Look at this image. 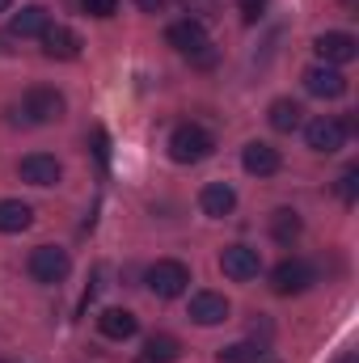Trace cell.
I'll return each mask as SVG.
<instances>
[{"label": "cell", "mask_w": 359, "mask_h": 363, "mask_svg": "<svg viewBox=\"0 0 359 363\" xmlns=\"http://www.w3.org/2000/svg\"><path fill=\"white\" fill-rule=\"evenodd\" d=\"M165 38H170V47H178V55H186L190 64H199V68H211L216 64V51H211V38H207L203 21H194V17L174 21L165 30Z\"/></svg>", "instance_id": "1"}, {"label": "cell", "mask_w": 359, "mask_h": 363, "mask_svg": "<svg viewBox=\"0 0 359 363\" xmlns=\"http://www.w3.org/2000/svg\"><path fill=\"white\" fill-rule=\"evenodd\" d=\"M211 152H216L211 131H203V127H194V123H182L178 131L170 135V157H174L178 165H199V161H207Z\"/></svg>", "instance_id": "2"}, {"label": "cell", "mask_w": 359, "mask_h": 363, "mask_svg": "<svg viewBox=\"0 0 359 363\" xmlns=\"http://www.w3.org/2000/svg\"><path fill=\"white\" fill-rule=\"evenodd\" d=\"M144 283H148V291H153V296L174 300V296H182V291L190 287V267L178 262V258H161V262H153V267H148Z\"/></svg>", "instance_id": "3"}, {"label": "cell", "mask_w": 359, "mask_h": 363, "mask_svg": "<svg viewBox=\"0 0 359 363\" xmlns=\"http://www.w3.org/2000/svg\"><path fill=\"white\" fill-rule=\"evenodd\" d=\"M351 127H355L351 118H330V114H321V118H313V123L304 127V140H309L313 152L334 157V152L347 144V131H351Z\"/></svg>", "instance_id": "4"}, {"label": "cell", "mask_w": 359, "mask_h": 363, "mask_svg": "<svg viewBox=\"0 0 359 363\" xmlns=\"http://www.w3.org/2000/svg\"><path fill=\"white\" fill-rule=\"evenodd\" d=\"M26 267H30V279H34V283H64V279L72 274V258H68V250H60V245H38Z\"/></svg>", "instance_id": "5"}, {"label": "cell", "mask_w": 359, "mask_h": 363, "mask_svg": "<svg viewBox=\"0 0 359 363\" xmlns=\"http://www.w3.org/2000/svg\"><path fill=\"white\" fill-rule=\"evenodd\" d=\"M317 283V271L304 262V258H283L275 271H270V291L275 296H300Z\"/></svg>", "instance_id": "6"}, {"label": "cell", "mask_w": 359, "mask_h": 363, "mask_svg": "<svg viewBox=\"0 0 359 363\" xmlns=\"http://www.w3.org/2000/svg\"><path fill=\"white\" fill-rule=\"evenodd\" d=\"M21 110H26L30 123H55V118H64V93L47 89V85H34L21 97Z\"/></svg>", "instance_id": "7"}, {"label": "cell", "mask_w": 359, "mask_h": 363, "mask_svg": "<svg viewBox=\"0 0 359 363\" xmlns=\"http://www.w3.org/2000/svg\"><path fill=\"white\" fill-rule=\"evenodd\" d=\"M300 81H304V89L313 93V97H326V101H334V97L347 93V77L334 64H313V68H304Z\"/></svg>", "instance_id": "8"}, {"label": "cell", "mask_w": 359, "mask_h": 363, "mask_svg": "<svg viewBox=\"0 0 359 363\" xmlns=\"http://www.w3.org/2000/svg\"><path fill=\"white\" fill-rule=\"evenodd\" d=\"M220 271L228 274V279H237V283H250V279H258V271H263V258L250 245H228L220 254Z\"/></svg>", "instance_id": "9"}, {"label": "cell", "mask_w": 359, "mask_h": 363, "mask_svg": "<svg viewBox=\"0 0 359 363\" xmlns=\"http://www.w3.org/2000/svg\"><path fill=\"white\" fill-rule=\"evenodd\" d=\"M228 313H233V304L220 291H194L190 296V321L194 325H220V321H228Z\"/></svg>", "instance_id": "10"}, {"label": "cell", "mask_w": 359, "mask_h": 363, "mask_svg": "<svg viewBox=\"0 0 359 363\" xmlns=\"http://www.w3.org/2000/svg\"><path fill=\"white\" fill-rule=\"evenodd\" d=\"M17 174L30 182V186H60V178H64L60 161H55V157H47V152H30V157H21Z\"/></svg>", "instance_id": "11"}, {"label": "cell", "mask_w": 359, "mask_h": 363, "mask_svg": "<svg viewBox=\"0 0 359 363\" xmlns=\"http://www.w3.org/2000/svg\"><path fill=\"white\" fill-rule=\"evenodd\" d=\"M313 47H317L321 64H334V68H338V64H351V60L359 55V43L351 38V34H343V30H330V34H321Z\"/></svg>", "instance_id": "12"}, {"label": "cell", "mask_w": 359, "mask_h": 363, "mask_svg": "<svg viewBox=\"0 0 359 363\" xmlns=\"http://www.w3.org/2000/svg\"><path fill=\"white\" fill-rule=\"evenodd\" d=\"M199 207H203V216L224 220V216H233V207H237V190H233L228 182H207V186L199 190Z\"/></svg>", "instance_id": "13"}, {"label": "cell", "mask_w": 359, "mask_h": 363, "mask_svg": "<svg viewBox=\"0 0 359 363\" xmlns=\"http://www.w3.org/2000/svg\"><path fill=\"white\" fill-rule=\"evenodd\" d=\"M279 148H270L263 140H254V144H245L241 148V169L245 174H254V178H270V174H279Z\"/></svg>", "instance_id": "14"}, {"label": "cell", "mask_w": 359, "mask_h": 363, "mask_svg": "<svg viewBox=\"0 0 359 363\" xmlns=\"http://www.w3.org/2000/svg\"><path fill=\"white\" fill-rule=\"evenodd\" d=\"M51 30V13L43 9V4H26L21 13H13V21H9V34L13 38H43Z\"/></svg>", "instance_id": "15"}, {"label": "cell", "mask_w": 359, "mask_h": 363, "mask_svg": "<svg viewBox=\"0 0 359 363\" xmlns=\"http://www.w3.org/2000/svg\"><path fill=\"white\" fill-rule=\"evenodd\" d=\"M81 47H85L81 34L68 30V26H51V30L43 34V51H47V60H77Z\"/></svg>", "instance_id": "16"}, {"label": "cell", "mask_w": 359, "mask_h": 363, "mask_svg": "<svg viewBox=\"0 0 359 363\" xmlns=\"http://www.w3.org/2000/svg\"><path fill=\"white\" fill-rule=\"evenodd\" d=\"M97 330H101L106 338H114V342H127V338H136L140 317H136L131 308H106V313L97 317Z\"/></svg>", "instance_id": "17"}, {"label": "cell", "mask_w": 359, "mask_h": 363, "mask_svg": "<svg viewBox=\"0 0 359 363\" xmlns=\"http://www.w3.org/2000/svg\"><path fill=\"white\" fill-rule=\"evenodd\" d=\"M34 224V207L21 199H0V233H26Z\"/></svg>", "instance_id": "18"}, {"label": "cell", "mask_w": 359, "mask_h": 363, "mask_svg": "<svg viewBox=\"0 0 359 363\" xmlns=\"http://www.w3.org/2000/svg\"><path fill=\"white\" fill-rule=\"evenodd\" d=\"M267 118H270V127L275 131H296L300 123H304V106L300 101H292V97H279V101H270V110H267Z\"/></svg>", "instance_id": "19"}, {"label": "cell", "mask_w": 359, "mask_h": 363, "mask_svg": "<svg viewBox=\"0 0 359 363\" xmlns=\"http://www.w3.org/2000/svg\"><path fill=\"white\" fill-rule=\"evenodd\" d=\"M182 347L174 334H153L148 342H144V351H140V359L136 363H178Z\"/></svg>", "instance_id": "20"}, {"label": "cell", "mask_w": 359, "mask_h": 363, "mask_svg": "<svg viewBox=\"0 0 359 363\" xmlns=\"http://www.w3.org/2000/svg\"><path fill=\"white\" fill-rule=\"evenodd\" d=\"M300 228H304V224H300V216H296L292 207H279V211L270 216V237H275L279 245H292V241L300 237Z\"/></svg>", "instance_id": "21"}, {"label": "cell", "mask_w": 359, "mask_h": 363, "mask_svg": "<svg viewBox=\"0 0 359 363\" xmlns=\"http://www.w3.org/2000/svg\"><path fill=\"white\" fill-rule=\"evenodd\" d=\"M220 363H270L267 351L263 347H254V342H233V347H224V351H216Z\"/></svg>", "instance_id": "22"}, {"label": "cell", "mask_w": 359, "mask_h": 363, "mask_svg": "<svg viewBox=\"0 0 359 363\" xmlns=\"http://www.w3.org/2000/svg\"><path fill=\"white\" fill-rule=\"evenodd\" d=\"M338 194H343V203H355V194H359V169L355 165L343 169V178H338Z\"/></svg>", "instance_id": "23"}, {"label": "cell", "mask_w": 359, "mask_h": 363, "mask_svg": "<svg viewBox=\"0 0 359 363\" xmlns=\"http://www.w3.org/2000/svg\"><path fill=\"white\" fill-rule=\"evenodd\" d=\"M81 9L89 17H114L118 13V0H81Z\"/></svg>", "instance_id": "24"}, {"label": "cell", "mask_w": 359, "mask_h": 363, "mask_svg": "<svg viewBox=\"0 0 359 363\" xmlns=\"http://www.w3.org/2000/svg\"><path fill=\"white\" fill-rule=\"evenodd\" d=\"M263 9H267V0H241V17H245V21H258Z\"/></svg>", "instance_id": "25"}, {"label": "cell", "mask_w": 359, "mask_h": 363, "mask_svg": "<svg viewBox=\"0 0 359 363\" xmlns=\"http://www.w3.org/2000/svg\"><path fill=\"white\" fill-rule=\"evenodd\" d=\"M136 4H140L144 13H161V9H165V0H136Z\"/></svg>", "instance_id": "26"}, {"label": "cell", "mask_w": 359, "mask_h": 363, "mask_svg": "<svg viewBox=\"0 0 359 363\" xmlns=\"http://www.w3.org/2000/svg\"><path fill=\"white\" fill-rule=\"evenodd\" d=\"M334 363H359V355H355V351H347V355H338Z\"/></svg>", "instance_id": "27"}, {"label": "cell", "mask_w": 359, "mask_h": 363, "mask_svg": "<svg viewBox=\"0 0 359 363\" xmlns=\"http://www.w3.org/2000/svg\"><path fill=\"white\" fill-rule=\"evenodd\" d=\"M13 9V0H0V13H9Z\"/></svg>", "instance_id": "28"}, {"label": "cell", "mask_w": 359, "mask_h": 363, "mask_svg": "<svg viewBox=\"0 0 359 363\" xmlns=\"http://www.w3.org/2000/svg\"><path fill=\"white\" fill-rule=\"evenodd\" d=\"M343 4H351V9H355V4H359V0H343Z\"/></svg>", "instance_id": "29"}, {"label": "cell", "mask_w": 359, "mask_h": 363, "mask_svg": "<svg viewBox=\"0 0 359 363\" xmlns=\"http://www.w3.org/2000/svg\"><path fill=\"white\" fill-rule=\"evenodd\" d=\"M0 51H9V47H4V38H0Z\"/></svg>", "instance_id": "30"}]
</instances>
